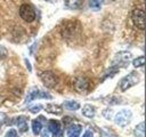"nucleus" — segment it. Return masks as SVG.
Masks as SVG:
<instances>
[{"mask_svg":"<svg viewBox=\"0 0 146 137\" xmlns=\"http://www.w3.org/2000/svg\"><path fill=\"white\" fill-rule=\"evenodd\" d=\"M138 81H139V75H138L136 72H130L128 75H125V76L121 80V83H120L121 90H122V91L128 90V89L131 88L132 86L137 84Z\"/></svg>","mask_w":146,"mask_h":137,"instance_id":"nucleus-1","label":"nucleus"},{"mask_svg":"<svg viewBox=\"0 0 146 137\" xmlns=\"http://www.w3.org/2000/svg\"><path fill=\"white\" fill-rule=\"evenodd\" d=\"M19 16L21 18H23L25 22L30 23L33 22L35 18V11L33 9V7L29 3H23L19 7Z\"/></svg>","mask_w":146,"mask_h":137,"instance_id":"nucleus-2","label":"nucleus"},{"mask_svg":"<svg viewBox=\"0 0 146 137\" xmlns=\"http://www.w3.org/2000/svg\"><path fill=\"white\" fill-rule=\"evenodd\" d=\"M132 113L130 110H121L114 116V122L120 127H125L131 120Z\"/></svg>","mask_w":146,"mask_h":137,"instance_id":"nucleus-3","label":"nucleus"},{"mask_svg":"<svg viewBox=\"0 0 146 137\" xmlns=\"http://www.w3.org/2000/svg\"><path fill=\"white\" fill-rule=\"evenodd\" d=\"M131 17H132V21H133L135 25L139 30L145 29V11L143 9H140V8L133 9L132 13H131Z\"/></svg>","mask_w":146,"mask_h":137,"instance_id":"nucleus-4","label":"nucleus"},{"mask_svg":"<svg viewBox=\"0 0 146 137\" xmlns=\"http://www.w3.org/2000/svg\"><path fill=\"white\" fill-rule=\"evenodd\" d=\"M131 59V54L128 51H121L119 54H116V56L113 59V64L112 66H115L117 68H120V66H127L129 64Z\"/></svg>","mask_w":146,"mask_h":137,"instance_id":"nucleus-5","label":"nucleus"},{"mask_svg":"<svg viewBox=\"0 0 146 137\" xmlns=\"http://www.w3.org/2000/svg\"><path fill=\"white\" fill-rule=\"evenodd\" d=\"M40 79L42 80L43 84H44L46 87H48V88H54V87L57 84V81H58V79H57V76L55 75V73L49 72V71L41 73V74H40Z\"/></svg>","mask_w":146,"mask_h":137,"instance_id":"nucleus-6","label":"nucleus"},{"mask_svg":"<svg viewBox=\"0 0 146 137\" xmlns=\"http://www.w3.org/2000/svg\"><path fill=\"white\" fill-rule=\"evenodd\" d=\"M74 88L79 92H84L89 89V82L86 78H78L74 82Z\"/></svg>","mask_w":146,"mask_h":137,"instance_id":"nucleus-7","label":"nucleus"},{"mask_svg":"<svg viewBox=\"0 0 146 137\" xmlns=\"http://www.w3.org/2000/svg\"><path fill=\"white\" fill-rule=\"evenodd\" d=\"M14 122L16 123V126L18 127V130L21 132H25L27 130V121H26V118L25 116H23V115L22 116H18V118L15 119Z\"/></svg>","mask_w":146,"mask_h":137,"instance_id":"nucleus-8","label":"nucleus"},{"mask_svg":"<svg viewBox=\"0 0 146 137\" xmlns=\"http://www.w3.org/2000/svg\"><path fill=\"white\" fill-rule=\"evenodd\" d=\"M95 113H96V110H95V107H94L92 105H90V104H86V105L82 107V114H83L84 116H87V118H92V116L95 115Z\"/></svg>","mask_w":146,"mask_h":137,"instance_id":"nucleus-9","label":"nucleus"},{"mask_svg":"<svg viewBox=\"0 0 146 137\" xmlns=\"http://www.w3.org/2000/svg\"><path fill=\"white\" fill-rule=\"evenodd\" d=\"M39 89L38 88H35V87H33V88H31V90L27 92V96H26V98H25V103H30V102H32L33 99H35V98H39Z\"/></svg>","mask_w":146,"mask_h":137,"instance_id":"nucleus-10","label":"nucleus"},{"mask_svg":"<svg viewBox=\"0 0 146 137\" xmlns=\"http://www.w3.org/2000/svg\"><path fill=\"white\" fill-rule=\"evenodd\" d=\"M46 110L49 112V113H52V114H56V115H59L62 114V106L57 105V104H48L46 106Z\"/></svg>","mask_w":146,"mask_h":137,"instance_id":"nucleus-11","label":"nucleus"},{"mask_svg":"<svg viewBox=\"0 0 146 137\" xmlns=\"http://www.w3.org/2000/svg\"><path fill=\"white\" fill-rule=\"evenodd\" d=\"M81 132V126L80 124H71L67 128V135L68 136H79Z\"/></svg>","mask_w":146,"mask_h":137,"instance_id":"nucleus-12","label":"nucleus"},{"mask_svg":"<svg viewBox=\"0 0 146 137\" xmlns=\"http://www.w3.org/2000/svg\"><path fill=\"white\" fill-rule=\"evenodd\" d=\"M63 107L68 110V111H76V110L80 108V104L78 102H75V100H67V102L64 103Z\"/></svg>","mask_w":146,"mask_h":137,"instance_id":"nucleus-13","label":"nucleus"},{"mask_svg":"<svg viewBox=\"0 0 146 137\" xmlns=\"http://www.w3.org/2000/svg\"><path fill=\"white\" fill-rule=\"evenodd\" d=\"M48 130H49L50 132H52V134H55L56 131L60 130V124H59V122H58L57 120H50V121H48Z\"/></svg>","mask_w":146,"mask_h":137,"instance_id":"nucleus-14","label":"nucleus"},{"mask_svg":"<svg viewBox=\"0 0 146 137\" xmlns=\"http://www.w3.org/2000/svg\"><path fill=\"white\" fill-rule=\"evenodd\" d=\"M32 131L34 135H39L41 132V129H42V124L39 120H33L32 121Z\"/></svg>","mask_w":146,"mask_h":137,"instance_id":"nucleus-15","label":"nucleus"},{"mask_svg":"<svg viewBox=\"0 0 146 137\" xmlns=\"http://www.w3.org/2000/svg\"><path fill=\"white\" fill-rule=\"evenodd\" d=\"M136 137H145V128H144V122H140L133 130Z\"/></svg>","mask_w":146,"mask_h":137,"instance_id":"nucleus-16","label":"nucleus"},{"mask_svg":"<svg viewBox=\"0 0 146 137\" xmlns=\"http://www.w3.org/2000/svg\"><path fill=\"white\" fill-rule=\"evenodd\" d=\"M65 5L71 9H78L81 7V0H65Z\"/></svg>","mask_w":146,"mask_h":137,"instance_id":"nucleus-17","label":"nucleus"},{"mask_svg":"<svg viewBox=\"0 0 146 137\" xmlns=\"http://www.w3.org/2000/svg\"><path fill=\"white\" fill-rule=\"evenodd\" d=\"M89 6L92 10H99L102 7V0H89Z\"/></svg>","mask_w":146,"mask_h":137,"instance_id":"nucleus-18","label":"nucleus"},{"mask_svg":"<svg viewBox=\"0 0 146 137\" xmlns=\"http://www.w3.org/2000/svg\"><path fill=\"white\" fill-rule=\"evenodd\" d=\"M144 63H145V57H144V56H139V57H137L136 59H133L132 65H133L135 67H141V66L144 65Z\"/></svg>","mask_w":146,"mask_h":137,"instance_id":"nucleus-19","label":"nucleus"},{"mask_svg":"<svg viewBox=\"0 0 146 137\" xmlns=\"http://www.w3.org/2000/svg\"><path fill=\"white\" fill-rule=\"evenodd\" d=\"M42 108H43V106H42L41 104H38V105H35V106H32V107L30 108V112H31V113H38V112H40Z\"/></svg>","mask_w":146,"mask_h":137,"instance_id":"nucleus-20","label":"nucleus"},{"mask_svg":"<svg viewBox=\"0 0 146 137\" xmlns=\"http://www.w3.org/2000/svg\"><path fill=\"white\" fill-rule=\"evenodd\" d=\"M7 55H8L7 49H6L3 46H0V59L6 58V57H7Z\"/></svg>","mask_w":146,"mask_h":137,"instance_id":"nucleus-21","label":"nucleus"},{"mask_svg":"<svg viewBox=\"0 0 146 137\" xmlns=\"http://www.w3.org/2000/svg\"><path fill=\"white\" fill-rule=\"evenodd\" d=\"M6 137H17V132H16V130H14V129H10L9 131H7V134H6Z\"/></svg>","mask_w":146,"mask_h":137,"instance_id":"nucleus-22","label":"nucleus"},{"mask_svg":"<svg viewBox=\"0 0 146 137\" xmlns=\"http://www.w3.org/2000/svg\"><path fill=\"white\" fill-rule=\"evenodd\" d=\"M6 119H7V115L5 113H0V127L6 122Z\"/></svg>","mask_w":146,"mask_h":137,"instance_id":"nucleus-23","label":"nucleus"},{"mask_svg":"<svg viewBox=\"0 0 146 137\" xmlns=\"http://www.w3.org/2000/svg\"><path fill=\"white\" fill-rule=\"evenodd\" d=\"M92 136H94L92 131H91V130H87V131L83 134V136H82V137H92Z\"/></svg>","mask_w":146,"mask_h":137,"instance_id":"nucleus-24","label":"nucleus"},{"mask_svg":"<svg viewBox=\"0 0 146 137\" xmlns=\"http://www.w3.org/2000/svg\"><path fill=\"white\" fill-rule=\"evenodd\" d=\"M63 136H64V134H63L62 129H60V130H58V131H56V132L54 134V137H63Z\"/></svg>","mask_w":146,"mask_h":137,"instance_id":"nucleus-25","label":"nucleus"},{"mask_svg":"<svg viewBox=\"0 0 146 137\" xmlns=\"http://www.w3.org/2000/svg\"><path fill=\"white\" fill-rule=\"evenodd\" d=\"M49 130L48 129H44L43 131H42V134H41V137H49Z\"/></svg>","mask_w":146,"mask_h":137,"instance_id":"nucleus-26","label":"nucleus"},{"mask_svg":"<svg viewBox=\"0 0 146 137\" xmlns=\"http://www.w3.org/2000/svg\"><path fill=\"white\" fill-rule=\"evenodd\" d=\"M25 63H26V66H27V68H29V71H31L32 68H31V66H30V62H29V61L26 59V61H25Z\"/></svg>","mask_w":146,"mask_h":137,"instance_id":"nucleus-27","label":"nucleus"},{"mask_svg":"<svg viewBox=\"0 0 146 137\" xmlns=\"http://www.w3.org/2000/svg\"><path fill=\"white\" fill-rule=\"evenodd\" d=\"M68 137H79V136H68Z\"/></svg>","mask_w":146,"mask_h":137,"instance_id":"nucleus-28","label":"nucleus"}]
</instances>
